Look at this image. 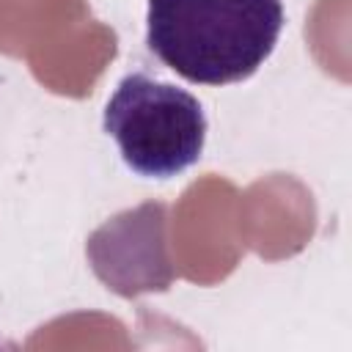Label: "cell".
Masks as SVG:
<instances>
[{
  "label": "cell",
  "mask_w": 352,
  "mask_h": 352,
  "mask_svg": "<svg viewBox=\"0 0 352 352\" xmlns=\"http://www.w3.org/2000/svg\"><path fill=\"white\" fill-rule=\"evenodd\" d=\"M283 30L280 0H148L146 44L176 74L201 85L250 77Z\"/></svg>",
  "instance_id": "6da1fadb"
},
{
  "label": "cell",
  "mask_w": 352,
  "mask_h": 352,
  "mask_svg": "<svg viewBox=\"0 0 352 352\" xmlns=\"http://www.w3.org/2000/svg\"><path fill=\"white\" fill-rule=\"evenodd\" d=\"M104 132L135 173L170 179L198 162L206 116L184 88L132 72L107 99Z\"/></svg>",
  "instance_id": "7a4b0ae2"
}]
</instances>
